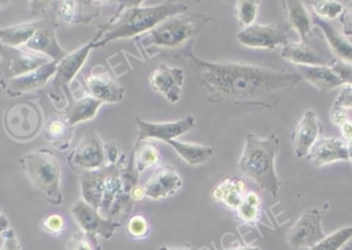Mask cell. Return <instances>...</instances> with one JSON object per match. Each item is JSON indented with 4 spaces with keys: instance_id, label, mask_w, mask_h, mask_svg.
I'll return each instance as SVG.
<instances>
[{
    "instance_id": "obj_45",
    "label": "cell",
    "mask_w": 352,
    "mask_h": 250,
    "mask_svg": "<svg viewBox=\"0 0 352 250\" xmlns=\"http://www.w3.org/2000/svg\"><path fill=\"white\" fill-rule=\"evenodd\" d=\"M130 197L133 199L134 201H140V200L146 198L144 195V187H138V185H134L130 191Z\"/></svg>"
},
{
    "instance_id": "obj_44",
    "label": "cell",
    "mask_w": 352,
    "mask_h": 250,
    "mask_svg": "<svg viewBox=\"0 0 352 250\" xmlns=\"http://www.w3.org/2000/svg\"><path fill=\"white\" fill-rule=\"evenodd\" d=\"M331 121L335 126L342 127L349 120H347V113L345 109L333 107L330 113Z\"/></svg>"
},
{
    "instance_id": "obj_23",
    "label": "cell",
    "mask_w": 352,
    "mask_h": 250,
    "mask_svg": "<svg viewBox=\"0 0 352 250\" xmlns=\"http://www.w3.org/2000/svg\"><path fill=\"white\" fill-rule=\"evenodd\" d=\"M297 68L302 78L322 94L344 84L329 66H297Z\"/></svg>"
},
{
    "instance_id": "obj_28",
    "label": "cell",
    "mask_w": 352,
    "mask_h": 250,
    "mask_svg": "<svg viewBox=\"0 0 352 250\" xmlns=\"http://www.w3.org/2000/svg\"><path fill=\"white\" fill-rule=\"evenodd\" d=\"M281 57L296 66L326 65V62L308 43H289L281 52Z\"/></svg>"
},
{
    "instance_id": "obj_33",
    "label": "cell",
    "mask_w": 352,
    "mask_h": 250,
    "mask_svg": "<svg viewBox=\"0 0 352 250\" xmlns=\"http://www.w3.org/2000/svg\"><path fill=\"white\" fill-rule=\"evenodd\" d=\"M352 239V227L339 229L309 250H341Z\"/></svg>"
},
{
    "instance_id": "obj_3",
    "label": "cell",
    "mask_w": 352,
    "mask_h": 250,
    "mask_svg": "<svg viewBox=\"0 0 352 250\" xmlns=\"http://www.w3.org/2000/svg\"><path fill=\"white\" fill-rule=\"evenodd\" d=\"M210 22L215 23V19L207 14L182 12L169 16L152 30L140 35L138 43L148 54L159 53L163 49H179L192 45V39Z\"/></svg>"
},
{
    "instance_id": "obj_15",
    "label": "cell",
    "mask_w": 352,
    "mask_h": 250,
    "mask_svg": "<svg viewBox=\"0 0 352 250\" xmlns=\"http://www.w3.org/2000/svg\"><path fill=\"white\" fill-rule=\"evenodd\" d=\"M84 86L88 95L98 99L101 102H122L125 97L126 90L107 70L92 71L84 78Z\"/></svg>"
},
{
    "instance_id": "obj_7",
    "label": "cell",
    "mask_w": 352,
    "mask_h": 250,
    "mask_svg": "<svg viewBox=\"0 0 352 250\" xmlns=\"http://www.w3.org/2000/svg\"><path fill=\"white\" fill-rule=\"evenodd\" d=\"M0 78L4 80V84L53 61L26 47H8L2 43H0Z\"/></svg>"
},
{
    "instance_id": "obj_12",
    "label": "cell",
    "mask_w": 352,
    "mask_h": 250,
    "mask_svg": "<svg viewBox=\"0 0 352 250\" xmlns=\"http://www.w3.org/2000/svg\"><path fill=\"white\" fill-rule=\"evenodd\" d=\"M136 125L138 128L136 144L146 140H161L166 142L177 140L178 137L184 135L196 127V122L192 115H186L176 122L169 123H153L136 117Z\"/></svg>"
},
{
    "instance_id": "obj_39",
    "label": "cell",
    "mask_w": 352,
    "mask_h": 250,
    "mask_svg": "<svg viewBox=\"0 0 352 250\" xmlns=\"http://www.w3.org/2000/svg\"><path fill=\"white\" fill-rule=\"evenodd\" d=\"M41 227L47 234L58 236L65 229V220L59 214H50L41 220Z\"/></svg>"
},
{
    "instance_id": "obj_34",
    "label": "cell",
    "mask_w": 352,
    "mask_h": 250,
    "mask_svg": "<svg viewBox=\"0 0 352 250\" xmlns=\"http://www.w3.org/2000/svg\"><path fill=\"white\" fill-rule=\"evenodd\" d=\"M260 2L256 0H240L235 2V14L238 21L244 26L256 24Z\"/></svg>"
},
{
    "instance_id": "obj_19",
    "label": "cell",
    "mask_w": 352,
    "mask_h": 250,
    "mask_svg": "<svg viewBox=\"0 0 352 250\" xmlns=\"http://www.w3.org/2000/svg\"><path fill=\"white\" fill-rule=\"evenodd\" d=\"M58 64H59L58 61H51L29 73L8 80L4 84V87H6V92L12 96H19V95L26 94L43 88L52 78L55 76Z\"/></svg>"
},
{
    "instance_id": "obj_9",
    "label": "cell",
    "mask_w": 352,
    "mask_h": 250,
    "mask_svg": "<svg viewBox=\"0 0 352 250\" xmlns=\"http://www.w3.org/2000/svg\"><path fill=\"white\" fill-rule=\"evenodd\" d=\"M289 27L285 24H254L239 31L236 38L240 45L250 49H275L289 43Z\"/></svg>"
},
{
    "instance_id": "obj_32",
    "label": "cell",
    "mask_w": 352,
    "mask_h": 250,
    "mask_svg": "<svg viewBox=\"0 0 352 250\" xmlns=\"http://www.w3.org/2000/svg\"><path fill=\"white\" fill-rule=\"evenodd\" d=\"M262 199L254 192H248L244 196L243 201L237 208V218L244 224L254 225L261 218Z\"/></svg>"
},
{
    "instance_id": "obj_21",
    "label": "cell",
    "mask_w": 352,
    "mask_h": 250,
    "mask_svg": "<svg viewBox=\"0 0 352 250\" xmlns=\"http://www.w3.org/2000/svg\"><path fill=\"white\" fill-rule=\"evenodd\" d=\"M65 96L68 98L65 117L72 127L78 125V124L94 119L101 105L104 104V103L101 102L100 100L94 98V97L90 96V95H87V96L82 97V98L76 100L70 93L69 89L65 90Z\"/></svg>"
},
{
    "instance_id": "obj_4",
    "label": "cell",
    "mask_w": 352,
    "mask_h": 250,
    "mask_svg": "<svg viewBox=\"0 0 352 250\" xmlns=\"http://www.w3.org/2000/svg\"><path fill=\"white\" fill-rule=\"evenodd\" d=\"M278 136L272 133L267 138L248 134L245 137L239 169L248 179H252L261 190L273 198L277 197L280 181L275 170V158L279 150Z\"/></svg>"
},
{
    "instance_id": "obj_46",
    "label": "cell",
    "mask_w": 352,
    "mask_h": 250,
    "mask_svg": "<svg viewBox=\"0 0 352 250\" xmlns=\"http://www.w3.org/2000/svg\"><path fill=\"white\" fill-rule=\"evenodd\" d=\"M341 128L342 132L343 140L346 142L352 140V122L347 121Z\"/></svg>"
},
{
    "instance_id": "obj_40",
    "label": "cell",
    "mask_w": 352,
    "mask_h": 250,
    "mask_svg": "<svg viewBox=\"0 0 352 250\" xmlns=\"http://www.w3.org/2000/svg\"><path fill=\"white\" fill-rule=\"evenodd\" d=\"M328 66L340 78L343 84L352 86V63L335 58L329 63Z\"/></svg>"
},
{
    "instance_id": "obj_14",
    "label": "cell",
    "mask_w": 352,
    "mask_h": 250,
    "mask_svg": "<svg viewBox=\"0 0 352 250\" xmlns=\"http://www.w3.org/2000/svg\"><path fill=\"white\" fill-rule=\"evenodd\" d=\"M184 78L186 73L182 68L162 64L153 70L148 80L155 92L164 97L171 104H175L182 97Z\"/></svg>"
},
{
    "instance_id": "obj_48",
    "label": "cell",
    "mask_w": 352,
    "mask_h": 250,
    "mask_svg": "<svg viewBox=\"0 0 352 250\" xmlns=\"http://www.w3.org/2000/svg\"><path fill=\"white\" fill-rule=\"evenodd\" d=\"M226 250H261L258 247H252V245H241V243H238V245H234V247H230L229 249Z\"/></svg>"
},
{
    "instance_id": "obj_26",
    "label": "cell",
    "mask_w": 352,
    "mask_h": 250,
    "mask_svg": "<svg viewBox=\"0 0 352 250\" xmlns=\"http://www.w3.org/2000/svg\"><path fill=\"white\" fill-rule=\"evenodd\" d=\"M105 177L98 171L82 172L80 175L82 200L95 209L100 210L105 190Z\"/></svg>"
},
{
    "instance_id": "obj_43",
    "label": "cell",
    "mask_w": 352,
    "mask_h": 250,
    "mask_svg": "<svg viewBox=\"0 0 352 250\" xmlns=\"http://www.w3.org/2000/svg\"><path fill=\"white\" fill-rule=\"evenodd\" d=\"M344 36H352V1L347 4L340 16Z\"/></svg>"
},
{
    "instance_id": "obj_37",
    "label": "cell",
    "mask_w": 352,
    "mask_h": 250,
    "mask_svg": "<svg viewBox=\"0 0 352 250\" xmlns=\"http://www.w3.org/2000/svg\"><path fill=\"white\" fill-rule=\"evenodd\" d=\"M78 1H60L57 5V19L63 24H72L78 21Z\"/></svg>"
},
{
    "instance_id": "obj_16",
    "label": "cell",
    "mask_w": 352,
    "mask_h": 250,
    "mask_svg": "<svg viewBox=\"0 0 352 250\" xmlns=\"http://www.w3.org/2000/svg\"><path fill=\"white\" fill-rule=\"evenodd\" d=\"M182 187V177L173 165H165L150 177L144 185V195L151 200L166 199L175 196Z\"/></svg>"
},
{
    "instance_id": "obj_22",
    "label": "cell",
    "mask_w": 352,
    "mask_h": 250,
    "mask_svg": "<svg viewBox=\"0 0 352 250\" xmlns=\"http://www.w3.org/2000/svg\"><path fill=\"white\" fill-rule=\"evenodd\" d=\"M25 47L29 51L45 56L53 61L60 62L67 56L66 51L58 43L54 29L45 26L37 28L36 32Z\"/></svg>"
},
{
    "instance_id": "obj_50",
    "label": "cell",
    "mask_w": 352,
    "mask_h": 250,
    "mask_svg": "<svg viewBox=\"0 0 352 250\" xmlns=\"http://www.w3.org/2000/svg\"><path fill=\"white\" fill-rule=\"evenodd\" d=\"M159 250H192L190 249H173V247H161Z\"/></svg>"
},
{
    "instance_id": "obj_24",
    "label": "cell",
    "mask_w": 352,
    "mask_h": 250,
    "mask_svg": "<svg viewBox=\"0 0 352 250\" xmlns=\"http://www.w3.org/2000/svg\"><path fill=\"white\" fill-rule=\"evenodd\" d=\"M312 22L318 25L324 33V38L337 59L352 63V43H349L344 35L340 34L330 23L318 18L316 14L311 16Z\"/></svg>"
},
{
    "instance_id": "obj_25",
    "label": "cell",
    "mask_w": 352,
    "mask_h": 250,
    "mask_svg": "<svg viewBox=\"0 0 352 250\" xmlns=\"http://www.w3.org/2000/svg\"><path fill=\"white\" fill-rule=\"evenodd\" d=\"M283 3L285 4V10H287L289 27L297 31L298 34L301 37V43H309L312 34V19L303 2L289 0V1H283Z\"/></svg>"
},
{
    "instance_id": "obj_49",
    "label": "cell",
    "mask_w": 352,
    "mask_h": 250,
    "mask_svg": "<svg viewBox=\"0 0 352 250\" xmlns=\"http://www.w3.org/2000/svg\"><path fill=\"white\" fill-rule=\"evenodd\" d=\"M347 148H349V162H351L352 164V140L347 142Z\"/></svg>"
},
{
    "instance_id": "obj_31",
    "label": "cell",
    "mask_w": 352,
    "mask_h": 250,
    "mask_svg": "<svg viewBox=\"0 0 352 250\" xmlns=\"http://www.w3.org/2000/svg\"><path fill=\"white\" fill-rule=\"evenodd\" d=\"M160 160L158 148L154 144L140 142L135 144L134 152L133 165L134 171L138 174H142L144 171L156 166Z\"/></svg>"
},
{
    "instance_id": "obj_5",
    "label": "cell",
    "mask_w": 352,
    "mask_h": 250,
    "mask_svg": "<svg viewBox=\"0 0 352 250\" xmlns=\"http://www.w3.org/2000/svg\"><path fill=\"white\" fill-rule=\"evenodd\" d=\"M21 163L35 190L49 203L62 204L61 167L55 155L47 150H37L25 155Z\"/></svg>"
},
{
    "instance_id": "obj_27",
    "label": "cell",
    "mask_w": 352,
    "mask_h": 250,
    "mask_svg": "<svg viewBox=\"0 0 352 250\" xmlns=\"http://www.w3.org/2000/svg\"><path fill=\"white\" fill-rule=\"evenodd\" d=\"M74 127H72L65 115H53L45 128V138L52 146L60 150L69 148Z\"/></svg>"
},
{
    "instance_id": "obj_18",
    "label": "cell",
    "mask_w": 352,
    "mask_h": 250,
    "mask_svg": "<svg viewBox=\"0 0 352 250\" xmlns=\"http://www.w3.org/2000/svg\"><path fill=\"white\" fill-rule=\"evenodd\" d=\"M306 160L316 168H322L338 161L349 162L347 142L337 137L320 138L312 146Z\"/></svg>"
},
{
    "instance_id": "obj_10",
    "label": "cell",
    "mask_w": 352,
    "mask_h": 250,
    "mask_svg": "<svg viewBox=\"0 0 352 250\" xmlns=\"http://www.w3.org/2000/svg\"><path fill=\"white\" fill-rule=\"evenodd\" d=\"M70 214L80 227L82 232L90 236L111 239L121 224L103 216L98 210L80 199L74 202L70 208Z\"/></svg>"
},
{
    "instance_id": "obj_30",
    "label": "cell",
    "mask_w": 352,
    "mask_h": 250,
    "mask_svg": "<svg viewBox=\"0 0 352 250\" xmlns=\"http://www.w3.org/2000/svg\"><path fill=\"white\" fill-rule=\"evenodd\" d=\"M37 28L36 23L0 28V43L8 47H23L28 43Z\"/></svg>"
},
{
    "instance_id": "obj_2",
    "label": "cell",
    "mask_w": 352,
    "mask_h": 250,
    "mask_svg": "<svg viewBox=\"0 0 352 250\" xmlns=\"http://www.w3.org/2000/svg\"><path fill=\"white\" fill-rule=\"evenodd\" d=\"M186 4L173 1L154 6H140V4L128 6L103 26L93 39L94 49L105 47L115 41L144 34L169 16L186 12Z\"/></svg>"
},
{
    "instance_id": "obj_36",
    "label": "cell",
    "mask_w": 352,
    "mask_h": 250,
    "mask_svg": "<svg viewBox=\"0 0 352 250\" xmlns=\"http://www.w3.org/2000/svg\"><path fill=\"white\" fill-rule=\"evenodd\" d=\"M67 250H101L98 238L78 232L70 237L67 242Z\"/></svg>"
},
{
    "instance_id": "obj_42",
    "label": "cell",
    "mask_w": 352,
    "mask_h": 250,
    "mask_svg": "<svg viewBox=\"0 0 352 250\" xmlns=\"http://www.w3.org/2000/svg\"><path fill=\"white\" fill-rule=\"evenodd\" d=\"M2 237H3V242L0 250H22L18 236L12 229H8L6 232H4Z\"/></svg>"
},
{
    "instance_id": "obj_38",
    "label": "cell",
    "mask_w": 352,
    "mask_h": 250,
    "mask_svg": "<svg viewBox=\"0 0 352 250\" xmlns=\"http://www.w3.org/2000/svg\"><path fill=\"white\" fill-rule=\"evenodd\" d=\"M150 225L144 216H133L130 218L127 224V232L132 238L142 239L146 238L150 234Z\"/></svg>"
},
{
    "instance_id": "obj_47",
    "label": "cell",
    "mask_w": 352,
    "mask_h": 250,
    "mask_svg": "<svg viewBox=\"0 0 352 250\" xmlns=\"http://www.w3.org/2000/svg\"><path fill=\"white\" fill-rule=\"evenodd\" d=\"M8 229H10V220L6 218V214L0 212V234H3Z\"/></svg>"
},
{
    "instance_id": "obj_13",
    "label": "cell",
    "mask_w": 352,
    "mask_h": 250,
    "mask_svg": "<svg viewBox=\"0 0 352 250\" xmlns=\"http://www.w3.org/2000/svg\"><path fill=\"white\" fill-rule=\"evenodd\" d=\"M92 49H94V41H91L80 49L67 54V56L58 64L57 72L52 82V96L57 100V102H60L63 99L62 92L67 90L68 84L78 76Z\"/></svg>"
},
{
    "instance_id": "obj_6",
    "label": "cell",
    "mask_w": 352,
    "mask_h": 250,
    "mask_svg": "<svg viewBox=\"0 0 352 250\" xmlns=\"http://www.w3.org/2000/svg\"><path fill=\"white\" fill-rule=\"evenodd\" d=\"M72 169L82 172H94L111 167L107 154V144H103L100 136L90 130L82 136L74 152L68 157Z\"/></svg>"
},
{
    "instance_id": "obj_41",
    "label": "cell",
    "mask_w": 352,
    "mask_h": 250,
    "mask_svg": "<svg viewBox=\"0 0 352 250\" xmlns=\"http://www.w3.org/2000/svg\"><path fill=\"white\" fill-rule=\"evenodd\" d=\"M333 107L338 109H352V86L351 84H345L338 97L335 100Z\"/></svg>"
},
{
    "instance_id": "obj_20",
    "label": "cell",
    "mask_w": 352,
    "mask_h": 250,
    "mask_svg": "<svg viewBox=\"0 0 352 250\" xmlns=\"http://www.w3.org/2000/svg\"><path fill=\"white\" fill-rule=\"evenodd\" d=\"M246 194V185L239 177H227L217 183L211 192V198L230 210H237Z\"/></svg>"
},
{
    "instance_id": "obj_1",
    "label": "cell",
    "mask_w": 352,
    "mask_h": 250,
    "mask_svg": "<svg viewBox=\"0 0 352 250\" xmlns=\"http://www.w3.org/2000/svg\"><path fill=\"white\" fill-rule=\"evenodd\" d=\"M182 57L206 90L207 99L217 104L254 105L272 109L303 80L299 73L239 62H211L192 53V45Z\"/></svg>"
},
{
    "instance_id": "obj_51",
    "label": "cell",
    "mask_w": 352,
    "mask_h": 250,
    "mask_svg": "<svg viewBox=\"0 0 352 250\" xmlns=\"http://www.w3.org/2000/svg\"><path fill=\"white\" fill-rule=\"evenodd\" d=\"M8 3L6 1H0V8H3L6 4Z\"/></svg>"
},
{
    "instance_id": "obj_17",
    "label": "cell",
    "mask_w": 352,
    "mask_h": 250,
    "mask_svg": "<svg viewBox=\"0 0 352 250\" xmlns=\"http://www.w3.org/2000/svg\"><path fill=\"white\" fill-rule=\"evenodd\" d=\"M322 127L314 111H306L298 123L293 136L294 152L299 159L306 158L322 133Z\"/></svg>"
},
{
    "instance_id": "obj_8",
    "label": "cell",
    "mask_w": 352,
    "mask_h": 250,
    "mask_svg": "<svg viewBox=\"0 0 352 250\" xmlns=\"http://www.w3.org/2000/svg\"><path fill=\"white\" fill-rule=\"evenodd\" d=\"M41 111L32 103L12 105L4 113L3 124L6 132L21 141L34 138L41 130Z\"/></svg>"
},
{
    "instance_id": "obj_11",
    "label": "cell",
    "mask_w": 352,
    "mask_h": 250,
    "mask_svg": "<svg viewBox=\"0 0 352 250\" xmlns=\"http://www.w3.org/2000/svg\"><path fill=\"white\" fill-rule=\"evenodd\" d=\"M326 236L322 230V214L316 208H310L292 227L287 245L293 249H310Z\"/></svg>"
},
{
    "instance_id": "obj_29",
    "label": "cell",
    "mask_w": 352,
    "mask_h": 250,
    "mask_svg": "<svg viewBox=\"0 0 352 250\" xmlns=\"http://www.w3.org/2000/svg\"><path fill=\"white\" fill-rule=\"evenodd\" d=\"M166 144L175 150L176 154L186 164L190 165V166H201V165L206 164L214 154L213 148L210 146L180 142L178 140H170Z\"/></svg>"
},
{
    "instance_id": "obj_35",
    "label": "cell",
    "mask_w": 352,
    "mask_h": 250,
    "mask_svg": "<svg viewBox=\"0 0 352 250\" xmlns=\"http://www.w3.org/2000/svg\"><path fill=\"white\" fill-rule=\"evenodd\" d=\"M314 14L322 20H334L341 16L343 12L342 4L333 0H322V1H310Z\"/></svg>"
}]
</instances>
